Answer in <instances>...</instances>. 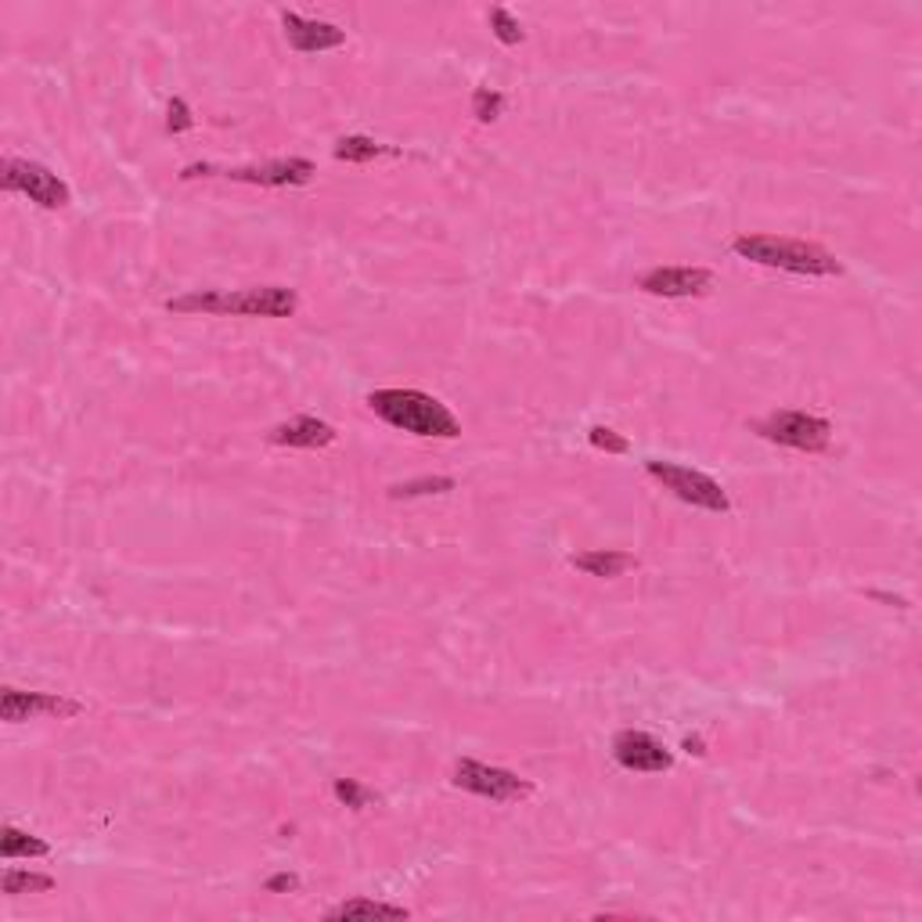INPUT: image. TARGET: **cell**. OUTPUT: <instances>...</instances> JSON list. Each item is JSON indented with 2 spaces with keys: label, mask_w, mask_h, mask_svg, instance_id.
<instances>
[{
  "label": "cell",
  "mask_w": 922,
  "mask_h": 922,
  "mask_svg": "<svg viewBox=\"0 0 922 922\" xmlns=\"http://www.w3.org/2000/svg\"><path fill=\"white\" fill-rule=\"evenodd\" d=\"M299 307L296 288L259 285V288H199L167 299L173 314H231V318H293Z\"/></svg>",
  "instance_id": "obj_1"
},
{
  "label": "cell",
  "mask_w": 922,
  "mask_h": 922,
  "mask_svg": "<svg viewBox=\"0 0 922 922\" xmlns=\"http://www.w3.org/2000/svg\"><path fill=\"white\" fill-rule=\"evenodd\" d=\"M368 407L382 422H390L393 430H404L411 436H436V439L462 436V425L451 415V407L422 390H375L368 396Z\"/></svg>",
  "instance_id": "obj_2"
},
{
  "label": "cell",
  "mask_w": 922,
  "mask_h": 922,
  "mask_svg": "<svg viewBox=\"0 0 922 922\" xmlns=\"http://www.w3.org/2000/svg\"><path fill=\"white\" fill-rule=\"evenodd\" d=\"M732 250H735V256L750 259V264L778 267V271H789V274H807V278H833V274L844 271L829 250H822V245L804 242V239L739 235L732 242Z\"/></svg>",
  "instance_id": "obj_3"
},
{
  "label": "cell",
  "mask_w": 922,
  "mask_h": 922,
  "mask_svg": "<svg viewBox=\"0 0 922 922\" xmlns=\"http://www.w3.org/2000/svg\"><path fill=\"white\" fill-rule=\"evenodd\" d=\"M314 173L318 170H314L310 159L288 156V159L259 162V167H231V170L210 167V162H191V167L181 170V181H195V177H227V181L259 184V188H299V184H307Z\"/></svg>",
  "instance_id": "obj_4"
},
{
  "label": "cell",
  "mask_w": 922,
  "mask_h": 922,
  "mask_svg": "<svg viewBox=\"0 0 922 922\" xmlns=\"http://www.w3.org/2000/svg\"><path fill=\"white\" fill-rule=\"evenodd\" d=\"M645 473H649L656 484H664V490H670L678 501L692 505V508H703V512H718V516H724L728 508H732L724 487L713 476L699 473V469H685V465L649 458L645 462Z\"/></svg>",
  "instance_id": "obj_5"
},
{
  "label": "cell",
  "mask_w": 922,
  "mask_h": 922,
  "mask_svg": "<svg viewBox=\"0 0 922 922\" xmlns=\"http://www.w3.org/2000/svg\"><path fill=\"white\" fill-rule=\"evenodd\" d=\"M0 184L8 191H19V195H25L36 205H44V210H65V205L73 202V191H68L62 177L51 173L47 167H40L33 159H4Z\"/></svg>",
  "instance_id": "obj_6"
},
{
  "label": "cell",
  "mask_w": 922,
  "mask_h": 922,
  "mask_svg": "<svg viewBox=\"0 0 922 922\" xmlns=\"http://www.w3.org/2000/svg\"><path fill=\"white\" fill-rule=\"evenodd\" d=\"M454 786L476 796H487L494 804H512V801H527L533 793L530 778H519L508 767H494L484 761H458L454 767Z\"/></svg>",
  "instance_id": "obj_7"
},
{
  "label": "cell",
  "mask_w": 922,
  "mask_h": 922,
  "mask_svg": "<svg viewBox=\"0 0 922 922\" xmlns=\"http://www.w3.org/2000/svg\"><path fill=\"white\" fill-rule=\"evenodd\" d=\"M756 433L764 439H772V444L815 454V451L829 447L833 425L818 415H807V411H775V415H767L764 422H756Z\"/></svg>",
  "instance_id": "obj_8"
},
{
  "label": "cell",
  "mask_w": 922,
  "mask_h": 922,
  "mask_svg": "<svg viewBox=\"0 0 922 922\" xmlns=\"http://www.w3.org/2000/svg\"><path fill=\"white\" fill-rule=\"evenodd\" d=\"M84 703L59 692H22V688H4L0 696V718L8 724H22L33 718H80Z\"/></svg>",
  "instance_id": "obj_9"
},
{
  "label": "cell",
  "mask_w": 922,
  "mask_h": 922,
  "mask_svg": "<svg viewBox=\"0 0 922 922\" xmlns=\"http://www.w3.org/2000/svg\"><path fill=\"white\" fill-rule=\"evenodd\" d=\"M613 761L627 767V772L659 775L674 767V753L656 735L638 732V728H624V732L613 735Z\"/></svg>",
  "instance_id": "obj_10"
},
{
  "label": "cell",
  "mask_w": 922,
  "mask_h": 922,
  "mask_svg": "<svg viewBox=\"0 0 922 922\" xmlns=\"http://www.w3.org/2000/svg\"><path fill=\"white\" fill-rule=\"evenodd\" d=\"M638 288L664 299H688L707 296L713 288V274L707 267H653L638 278Z\"/></svg>",
  "instance_id": "obj_11"
},
{
  "label": "cell",
  "mask_w": 922,
  "mask_h": 922,
  "mask_svg": "<svg viewBox=\"0 0 922 922\" xmlns=\"http://www.w3.org/2000/svg\"><path fill=\"white\" fill-rule=\"evenodd\" d=\"M282 25H285V40L303 54L336 51L347 44V30H339V25L321 22V19H303L296 11H285Z\"/></svg>",
  "instance_id": "obj_12"
},
{
  "label": "cell",
  "mask_w": 922,
  "mask_h": 922,
  "mask_svg": "<svg viewBox=\"0 0 922 922\" xmlns=\"http://www.w3.org/2000/svg\"><path fill=\"white\" fill-rule=\"evenodd\" d=\"M336 425H328L325 418H314V415H299L293 422H282L271 430V444L278 447H303V451H318L336 444Z\"/></svg>",
  "instance_id": "obj_13"
},
{
  "label": "cell",
  "mask_w": 922,
  "mask_h": 922,
  "mask_svg": "<svg viewBox=\"0 0 922 922\" xmlns=\"http://www.w3.org/2000/svg\"><path fill=\"white\" fill-rule=\"evenodd\" d=\"M573 570H581L587 576H602V581H613V576H624L627 570L638 566V559L630 552H616V548H595V552H581L570 559Z\"/></svg>",
  "instance_id": "obj_14"
},
{
  "label": "cell",
  "mask_w": 922,
  "mask_h": 922,
  "mask_svg": "<svg viewBox=\"0 0 922 922\" xmlns=\"http://www.w3.org/2000/svg\"><path fill=\"white\" fill-rule=\"evenodd\" d=\"M411 912L404 904H390V901H371V898H350L336 904L325 919L328 922H353V919H407Z\"/></svg>",
  "instance_id": "obj_15"
},
{
  "label": "cell",
  "mask_w": 922,
  "mask_h": 922,
  "mask_svg": "<svg viewBox=\"0 0 922 922\" xmlns=\"http://www.w3.org/2000/svg\"><path fill=\"white\" fill-rule=\"evenodd\" d=\"M51 855V844L47 839H40L25 829H15V825H4L0 829V858L4 861H19V858H47Z\"/></svg>",
  "instance_id": "obj_16"
},
{
  "label": "cell",
  "mask_w": 922,
  "mask_h": 922,
  "mask_svg": "<svg viewBox=\"0 0 922 922\" xmlns=\"http://www.w3.org/2000/svg\"><path fill=\"white\" fill-rule=\"evenodd\" d=\"M379 156H396V148L371 141V137H364V134H350V137H339L336 141V159L339 162H357V167H364V162H375Z\"/></svg>",
  "instance_id": "obj_17"
},
{
  "label": "cell",
  "mask_w": 922,
  "mask_h": 922,
  "mask_svg": "<svg viewBox=\"0 0 922 922\" xmlns=\"http://www.w3.org/2000/svg\"><path fill=\"white\" fill-rule=\"evenodd\" d=\"M8 898H19V893H47L54 887V879L44 872H22V869H8L4 879H0Z\"/></svg>",
  "instance_id": "obj_18"
},
{
  "label": "cell",
  "mask_w": 922,
  "mask_h": 922,
  "mask_svg": "<svg viewBox=\"0 0 922 922\" xmlns=\"http://www.w3.org/2000/svg\"><path fill=\"white\" fill-rule=\"evenodd\" d=\"M454 479L451 476H422V479H407V484H396L390 487L393 498H425V494H451Z\"/></svg>",
  "instance_id": "obj_19"
},
{
  "label": "cell",
  "mask_w": 922,
  "mask_h": 922,
  "mask_svg": "<svg viewBox=\"0 0 922 922\" xmlns=\"http://www.w3.org/2000/svg\"><path fill=\"white\" fill-rule=\"evenodd\" d=\"M490 30H494V36H498L505 47H519L522 40H527L519 19L508 8H490Z\"/></svg>",
  "instance_id": "obj_20"
},
{
  "label": "cell",
  "mask_w": 922,
  "mask_h": 922,
  "mask_svg": "<svg viewBox=\"0 0 922 922\" xmlns=\"http://www.w3.org/2000/svg\"><path fill=\"white\" fill-rule=\"evenodd\" d=\"M332 793H336V801H339L342 807H350V810H364V807H371V804L379 801V796L371 793L368 786H361L357 778H336Z\"/></svg>",
  "instance_id": "obj_21"
},
{
  "label": "cell",
  "mask_w": 922,
  "mask_h": 922,
  "mask_svg": "<svg viewBox=\"0 0 922 922\" xmlns=\"http://www.w3.org/2000/svg\"><path fill=\"white\" fill-rule=\"evenodd\" d=\"M501 113H505V94L494 91V87H476V94H473V116L479 123H494V119H501Z\"/></svg>",
  "instance_id": "obj_22"
},
{
  "label": "cell",
  "mask_w": 922,
  "mask_h": 922,
  "mask_svg": "<svg viewBox=\"0 0 922 922\" xmlns=\"http://www.w3.org/2000/svg\"><path fill=\"white\" fill-rule=\"evenodd\" d=\"M587 444L595 447V451H605V454H627L630 451L627 436L610 430V425H591V430H587Z\"/></svg>",
  "instance_id": "obj_23"
},
{
  "label": "cell",
  "mask_w": 922,
  "mask_h": 922,
  "mask_svg": "<svg viewBox=\"0 0 922 922\" xmlns=\"http://www.w3.org/2000/svg\"><path fill=\"white\" fill-rule=\"evenodd\" d=\"M195 127V116H191V105L184 98H170L167 105V130L170 134H184Z\"/></svg>",
  "instance_id": "obj_24"
},
{
  "label": "cell",
  "mask_w": 922,
  "mask_h": 922,
  "mask_svg": "<svg viewBox=\"0 0 922 922\" xmlns=\"http://www.w3.org/2000/svg\"><path fill=\"white\" fill-rule=\"evenodd\" d=\"M264 890H267V893H296V890H299V876H296V872H278V876L267 879Z\"/></svg>",
  "instance_id": "obj_25"
},
{
  "label": "cell",
  "mask_w": 922,
  "mask_h": 922,
  "mask_svg": "<svg viewBox=\"0 0 922 922\" xmlns=\"http://www.w3.org/2000/svg\"><path fill=\"white\" fill-rule=\"evenodd\" d=\"M681 750L688 753V756H707V742L699 739V735H685V742H681Z\"/></svg>",
  "instance_id": "obj_26"
},
{
  "label": "cell",
  "mask_w": 922,
  "mask_h": 922,
  "mask_svg": "<svg viewBox=\"0 0 922 922\" xmlns=\"http://www.w3.org/2000/svg\"><path fill=\"white\" fill-rule=\"evenodd\" d=\"M869 595H872L876 602H887V605H898V610H908V602H904V598H898V595H887V591H869Z\"/></svg>",
  "instance_id": "obj_27"
}]
</instances>
